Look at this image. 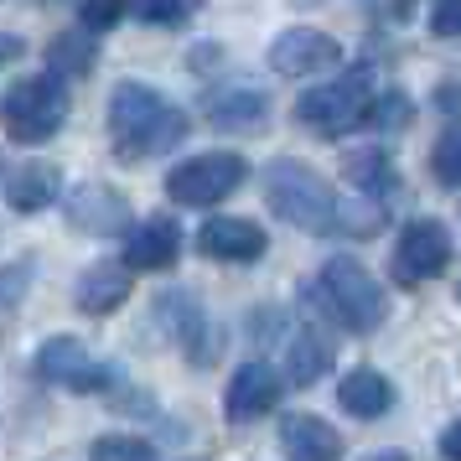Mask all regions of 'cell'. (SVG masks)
Here are the masks:
<instances>
[{"label":"cell","instance_id":"obj_15","mask_svg":"<svg viewBox=\"0 0 461 461\" xmlns=\"http://www.w3.org/2000/svg\"><path fill=\"white\" fill-rule=\"evenodd\" d=\"M130 285H135V270H130L125 259H99V265H88V270L78 275L73 301H78V312H88V316H109L130 301Z\"/></svg>","mask_w":461,"mask_h":461},{"label":"cell","instance_id":"obj_27","mask_svg":"<svg viewBox=\"0 0 461 461\" xmlns=\"http://www.w3.org/2000/svg\"><path fill=\"white\" fill-rule=\"evenodd\" d=\"M130 16V0H84L78 5V26L84 32H109Z\"/></svg>","mask_w":461,"mask_h":461},{"label":"cell","instance_id":"obj_6","mask_svg":"<svg viewBox=\"0 0 461 461\" xmlns=\"http://www.w3.org/2000/svg\"><path fill=\"white\" fill-rule=\"evenodd\" d=\"M249 182V161L239 150H208V156H187L182 167L167 176V197L182 208H212Z\"/></svg>","mask_w":461,"mask_h":461},{"label":"cell","instance_id":"obj_2","mask_svg":"<svg viewBox=\"0 0 461 461\" xmlns=\"http://www.w3.org/2000/svg\"><path fill=\"white\" fill-rule=\"evenodd\" d=\"M265 203L280 223H291L301 233H332L337 218L332 182L321 171H312L306 161H295V156H275L265 167Z\"/></svg>","mask_w":461,"mask_h":461},{"label":"cell","instance_id":"obj_9","mask_svg":"<svg viewBox=\"0 0 461 461\" xmlns=\"http://www.w3.org/2000/svg\"><path fill=\"white\" fill-rule=\"evenodd\" d=\"M337 63H342V42L316 26H291L270 42V68L280 78H312V73H327Z\"/></svg>","mask_w":461,"mask_h":461},{"label":"cell","instance_id":"obj_32","mask_svg":"<svg viewBox=\"0 0 461 461\" xmlns=\"http://www.w3.org/2000/svg\"><path fill=\"white\" fill-rule=\"evenodd\" d=\"M22 285H26V270H5V275H0V306H5V295H11V291L22 295Z\"/></svg>","mask_w":461,"mask_h":461},{"label":"cell","instance_id":"obj_20","mask_svg":"<svg viewBox=\"0 0 461 461\" xmlns=\"http://www.w3.org/2000/svg\"><path fill=\"white\" fill-rule=\"evenodd\" d=\"M342 176L353 182L363 197H378L384 203V192L394 187V167H389V156H384V146H353L348 156H342Z\"/></svg>","mask_w":461,"mask_h":461},{"label":"cell","instance_id":"obj_33","mask_svg":"<svg viewBox=\"0 0 461 461\" xmlns=\"http://www.w3.org/2000/svg\"><path fill=\"white\" fill-rule=\"evenodd\" d=\"M440 109H461V88H456V84L440 88Z\"/></svg>","mask_w":461,"mask_h":461},{"label":"cell","instance_id":"obj_22","mask_svg":"<svg viewBox=\"0 0 461 461\" xmlns=\"http://www.w3.org/2000/svg\"><path fill=\"white\" fill-rule=\"evenodd\" d=\"M94 32H68V37H52V47H47V58H52V73L58 78H84L88 68H94V42H88Z\"/></svg>","mask_w":461,"mask_h":461},{"label":"cell","instance_id":"obj_5","mask_svg":"<svg viewBox=\"0 0 461 461\" xmlns=\"http://www.w3.org/2000/svg\"><path fill=\"white\" fill-rule=\"evenodd\" d=\"M368 99H374V73H368V63H357V68H348L342 78H332V84L306 88V94L295 99V120L312 130V135H321V140H337V135L363 130Z\"/></svg>","mask_w":461,"mask_h":461},{"label":"cell","instance_id":"obj_30","mask_svg":"<svg viewBox=\"0 0 461 461\" xmlns=\"http://www.w3.org/2000/svg\"><path fill=\"white\" fill-rule=\"evenodd\" d=\"M440 456H446V461H461V415L451 420L446 430H440Z\"/></svg>","mask_w":461,"mask_h":461},{"label":"cell","instance_id":"obj_19","mask_svg":"<svg viewBox=\"0 0 461 461\" xmlns=\"http://www.w3.org/2000/svg\"><path fill=\"white\" fill-rule=\"evenodd\" d=\"M58 192H63V171L52 161H26L5 182V203H11V212H42L58 203Z\"/></svg>","mask_w":461,"mask_h":461},{"label":"cell","instance_id":"obj_18","mask_svg":"<svg viewBox=\"0 0 461 461\" xmlns=\"http://www.w3.org/2000/svg\"><path fill=\"white\" fill-rule=\"evenodd\" d=\"M337 404L348 410L353 420H378L394 410V384L374 368H353V374H342L337 384Z\"/></svg>","mask_w":461,"mask_h":461},{"label":"cell","instance_id":"obj_24","mask_svg":"<svg viewBox=\"0 0 461 461\" xmlns=\"http://www.w3.org/2000/svg\"><path fill=\"white\" fill-rule=\"evenodd\" d=\"M88 461H156V446L146 436H99L88 446Z\"/></svg>","mask_w":461,"mask_h":461},{"label":"cell","instance_id":"obj_11","mask_svg":"<svg viewBox=\"0 0 461 461\" xmlns=\"http://www.w3.org/2000/svg\"><path fill=\"white\" fill-rule=\"evenodd\" d=\"M68 223L78 233H125L135 223V212L104 182H78V187L68 192Z\"/></svg>","mask_w":461,"mask_h":461},{"label":"cell","instance_id":"obj_26","mask_svg":"<svg viewBox=\"0 0 461 461\" xmlns=\"http://www.w3.org/2000/svg\"><path fill=\"white\" fill-rule=\"evenodd\" d=\"M378 223H384V203L378 197H357V203H337V218L332 229H353V233H378Z\"/></svg>","mask_w":461,"mask_h":461},{"label":"cell","instance_id":"obj_17","mask_svg":"<svg viewBox=\"0 0 461 461\" xmlns=\"http://www.w3.org/2000/svg\"><path fill=\"white\" fill-rule=\"evenodd\" d=\"M280 451L285 461H342V430H332V420L321 415H285Z\"/></svg>","mask_w":461,"mask_h":461},{"label":"cell","instance_id":"obj_34","mask_svg":"<svg viewBox=\"0 0 461 461\" xmlns=\"http://www.w3.org/2000/svg\"><path fill=\"white\" fill-rule=\"evenodd\" d=\"M363 461H410L404 451H374V456H363Z\"/></svg>","mask_w":461,"mask_h":461},{"label":"cell","instance_id":"obj_28","mask_svg":"<svg viewBox=\"0 0 461 461\" xmlns=\"http://www.w3.org/2000/svg\"><path fill=\"white\" fill-rule=\"evenodd\" d=\"M430 171H436L440 187H461V130H451V135L436 146V156H430Z\"/></svg>","mask_w":461,"mask_h":461},{"label":"cell","instance_id":"obj_13","mask_svg":"<svg viewBox=\"0 0 461 461\" xmlns=\"http://www.w3.org/2000/svg\"><path fill=\"white\" fill-rule=\"evenodd\" d=\"M197 249L208 259H223V265H249V259L270 249V239L249 218H208L203 233H197Z\"/></svg>","mask_w":461,"mask_h":461},{"label":"cell","instance_id":"obj_1","mask_svg":"<svg viewBox=\"0 0 461 461\" xmlns=\"http://www.w3.org/2000/svg\"><path fill=\"white\" fill-rule=\"evenodd\" d=\"M109 140H114L120 161L167 156L176 140H187V109L171 104L161 88L125 78L109 88Z\"/></svg>","mask_w":461,"mask_h":461},{"label":"cell","instance_id":"obj_7","mask_svg":"<svg viewBox=\"0 0 461 461\" xmlns=\"http://www.w3.org/2000/svg\"><path fill=\"white\" fill-rule=\"evenodd\" d=\"M451 265V229L440 218H410L394 244V280L399 285H425L446 275Z\"/></svg>","mask_w":461,"mask_h":461},{"label":"cell","instance_id":"obj_21","mask_svg":"<svg viewBox=\"0 0 461 461\" xmlns=\"http://www.w3.org/2000/svg\"><path fill=\"white\" fill-rule=\"evenodd\" d=\"M327 363H332L327 337L295 332L291 342H285V378H291V384H316V378L327 374Z\"/></svg>","mask_w":461,"mask_h":461},{"label":"cell","instance_id":"obj_29","mask_svg":"<svg viewBox=\"0 0 461 461\" xmlns=\"http://www.w3.org/2000/svg\"><path fill=\"white\" fill-rule=\"evenodd\" d=\"M430 32H436V37H461V0H436Z\"/></svg>","mask_w":461,"mask_h":461},{"label":"cell","instance_id":"obj_3","mask_svg":"<svg viewBox=\"0 0 461 461\" xmlns=\"http://www.w3.org/2000/svg\"><path fill=\"white\" fill-rule=\"evenodd\" d=\"M306 301H316V306L332 316L337 327H348V332H378V321L389 312L384 285H378L357 259H348V254L321 265V275L306 285Z\"/></svg>","mask_w":461,"mask_h":461},{"label":"cell","instance_id":"obj_16","mask_svg":"<svg viewBox=\"0 0 461 461\" xmlns=\"http://www.w3.org/2000/svg\"><path fill=\"white\" fill-rule=\"evenodd\" d=\"M280 394L285 389H280V374L270 363H244L223 389V410H229V420H259L265 410L280 404Z\"/></svg>","mask_w":461,"mask_h":461},{"label":"cell","instance_id":"obj_31","mask_svg":"<svg viewBox=\"0 0 461 461\" xmlns=\"http://www.w3.org/2000/svg\"><path fill=\"white\" fill-rule=\"evenodd\" d=\"M22 58V37H11V32H0V68H11Z\"/></svg>","mask_w":461,"mask_h":461},{"label":"cell","instance_id":"obj_23","mask_svg":"<svg viewBox=\"0 0 461 461\" xmlns=\"http://www.w3.org/2000/svg\"><path fill=\"white\" fill-rule=\"evenodd\" d=\"M410 120H415V109H410V94H404V88L374 94V99H368V114H363V125H374L378 135H394V130H404Z\"/></svg>","mask_w":461,"mask_h":461},{"label":"cell","instance_id":"obj_35","mask_svg":"<svg viewBox=\"0 0 461 461\" xmlns=\"http://www.w3.org/2000/svg\"><path fill=\"white\" fill-rule=\"evenodd\" d=\"M0 176H5V161H0Z\"/></svg>","mask_w":461,"mask_h":461},{"label":"cell","instance_id":"obj_8","mask_svg":"<svg viewBox=\"0 0 461 461\" xmlns=\"http://www.w3.org/2000/svg\"><path fill=\"white\" fill-rule=\"evenodd\" d=\"M37 378L52 389H68V394H104V384L114 374L104 363H94V353L78 337H47L37 348Z\"/></svg>","mask_w":461,"mask_h":461},{"label":"cell","instance_id":"obj_4","mask_svg":"<svg viewBox=\"0 0 461 461\" xmlns=\"http://www.w3.org/2000/svg\"><path fill=\"white\" fill-rule=\"evenodd\" d=\"M68 120V84L58 73H32L22 84L5 88L0 99V130L16 140V146H42L52 140Z\"/></svg>","mask_w":461,"mask_h":461},{"label":"cell","instance_id":"obj_10","mask_svg":"<svg viewBox=\"0 0 461 461\" xmlns=\"http://www.w3.org/2000/svg\"><path fill=\"white\" fill-rule=\"evenodd\" d=\"M156 316H161V327L171 332V342L192 353V363H212V342H218V332H212L208 312L197 306V295H187V291L156 295Z\"/></svg>","mask_w":461,"mask_h":461},{"label":"cell","instance_id":"obj_12","mask_svg":"<svg viewBox=\"0 0 461 461\" xmlns=\"http://www.w3.org/2000/svg\"><path fill=\"white\" fill-rule=\"evenodd\" d=\"M176 254H182V229L171 223V218H146V223H130L125 229V265L135 275L146 270V275H156V270H171L176 265Z\"/></svg>","mask_w":461,"mask_h":461},{"label":"cell","instance_id":"obj_25","mask_svg":"<svg viewBox=\"0 0 461 461\" xmlns=\"http://www.w3.org/2000/svg\"><path fill=\"white\" fill-rule=\"evenodd\" d=\"M197 5L203 0H130V16H140L146 26H182Z\"/></svg>","mask_w":461,"mask_h":461},{"label":"cell","instance_id":"obj_14","mask_svg":"<svg viewBox=\"0 0 461 461\" xmlns=\"http://www.w3.org/2000/svg\"><path fill=\"white\" fill-rule=\"evenodd\" d=\"M203 109H208V125L229 130V135H249V130L270 125V94H259L254 84L212 88Z\"/></svg>","mask_w":461,"mask_h":461}]
</instances>
